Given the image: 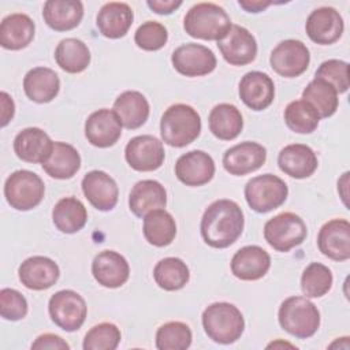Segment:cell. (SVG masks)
<instances>
[{
  "instance_id": "obj_31",
  "label": "cell",
  "mask_w": 350,
  "mask_h": 350,
  "mask_svg": "<svg viewBox=\"0 0 350 350\" xmlns=\"http://www.w3.org/2000/svg\"><path fill=\"white\" fill-rule=\"evenodd\" d=\"M113 112L118 115L122 126L134 130L148 120L149 103L141 92L126 90L115 100Z\"/></svg>"
},
{
  "instance_id": "obj_7",
  "label": "cell",
  "mask_w": 350,
  "mask_h": 350,
  "mask_svg": "<svg viewBox=\"0 0 350 350\" xmlns=\"http://www.w3.org/2000/svg\"><path fill=\"white\" fill-rule=\"evenodd\" d=\"M288 187L286 182L272 174L254 176L245 186L246 202L258 213H267L279 208L286 201Z\"/></svg>"
},
{
  "instance_id": "obj_48",
  "label": "cell",
  "mask_w": 350,
  "mask_h": 350,
  "mask_svg": "<svg viewBox=\"0 0 350 350\" xmlns=\"http://www.w3.org/2000/svg\"><path fill=\"white\" fill-rule=\"evenodd\" d=\"M0 100H1V127H4L8 124V122L12 119L15 113V104L12 97L5 92L0 93Z\"/></svg>"
},
{
  "instance_id": "obj_24",
  "label": "cell",
  "mask_w": 350,
  "mask_h": 350,
  "mask_svg": "<svg viewBox=\"0 0 350 350\" xmlns=\"http://www.w3.org/2000/svg\"><path fill=\"white\" fill-rule=\"evenodd\" d=\"M280 171L295 179H305L317 170L319 160L314 150L304 144H291L284 146L278 156Z\"/></svg>"
},
{
  "instance_id": "obj_16",
  "label": "cell",
  "mask_w": 350,
  "mask_h": 350,
  "mask_svg": "<svg viewBox=\"0 0 350 350\" xmlns=\"http://www.w3.org/2000/svg\"><path fill=\"white\" fill-rule=\"evenodd\" d=\"M345 29L340 14L332 7H320L310 12L306 19L305 30L308 37L320 45L336 42Z\"/></svg>"
},
{
  "instance_id": "obj_22",
  "label": "cell",
  "mask_w": 350,
  "mask_h": 350,
  "mask_svg": "<svg viewBox=\"0 0 350 350\" xmlns=\"http://www.w3.org/2000/svg\"><path fill=\"white\" fill-rule=\"evenodd\" d=\"M239 97L253 111L268 108L275 98V85L271 77L261 71L246 72L239 81Z\"/></svg>"
},
{
  "instance_id": "obj_45",
  "label": "cell",
  "mask_w": 350,
  "mask_h": 350,
  "mask_svg": "<svg viewBox=\"0 0 350 350\" xmlns=\"http://www.w3.org/2000/svg\"><path fill=\"white\" fill-rule=\"evenodd\" d=\"M0 314L4 320L16 321L27 314L26 298L14 288H3L0 291Z\"/></svg>"
},
{
  "instance_id": "obj_21",
  "label": "cell",
  "mask_w": 350,
  "mask_h": 350,
  "mask_svg": "<svg viewBox=\"0 0 350 350\" xmlns=\"http://www.w3.org/2000/svg\"><path fill=\"white\" fill-rule=\"evenodd\" d=\"M21 283L29 290H46L52 287L59 276L57 264L45 256H33L26 258L18 269Z\"/></svg>"
},
{
  "instance_id": "obj_27",
  "label": "cell",
  "mask_w": 350,
  "mask_h": 350,
  "mask_svg": "<svg viewBox=\"0 0 350 350\" xmlns=\"http://www.w3.org/2000/svg\"><path fill=\"white\" fill-rule=\"evenodd\" d=\"M134 12L126 3L111 1L104 4L96 18L100 33L107 38H120L133 25Z\"/></svg>"
},
{
  "instance_id": "obj_23",
  "label": "cell",
  "mask_w": 350,
  "mask_h": 350,
  "mask_svg": "<svg viewBox=\"0 0 350 350\" xmlns=\"http://www.w3.org/2000/svg\"><path fill=\"white\" fill-rule=\"evenodd\" d=\"M53 149L51 137L38 127H27L19 131L14 139L15 154L26 163H45Z\"/></svg>"
},
{
  "instance_id": "obj_35",
  "label": "cell",
  "mask_w": 350,
  "mask_h": 350,
  "mask_svg": "<svg viewBox=\"0 0 350 350\" xmlns=\"http://www.w3.org/2000/svg\"><path fill=\"white\" fill-rule=\"evenodd\" d=\"M144 237L157 247L168 246L176 235V223L171 213L164 209H154L144 217Z\"/></svg>"
},
{
  "instance_id": "obj_11",
  "label": "cell",
  "mask_w": 350,
  "mask_h": 350,
  "mask_svg": "<svg viewBox=\"0 0 350 350\" xmlns=\"http://www.w3.org/2000/svg\"><path fill=\"white\" fill-rule=\"evenodd\" d=\"M171 62L174 68L185 77H202L216 68L215 53L201 44L189 42L178 46Z\"/></svg>"
},
{
  "instance_id": "obj_5",
  "label": "cell",
  "mask_w": 350,
  "mask_h": 350,
  "mask_svg": "<svg viewBox=\"0 0 350 350\" xmlns=\"http://www.w3.org/2000/svg\"><path fill=\"white\" fill-rule=\"evenodd\" d=\"M280 327L290 335L306 339L313 336L320 327V312L306 297L286 298L278 313Z\"/></svg>"
},
{
  "instance_id": "obj_43",
  "label": "cell",
  "mask_w": 350,
  "mask_h": 350,
  "mask_svg": "<svg viewBox=\"0 0 350 350\" xmlns=\"http://www.w3.org/2000/svg\"><path fill=\"white\" fill-rule=\"evenodd\" d=\"M314 78H320L335 88L338 93L347 92L350 86V77H349V64L343 60L329 59L320 64L316 70Z\"/></svg>"
},
{
  "instance_id": "obj_19",
  "label": "cell",
  "mask_w": 350,
  "mask_h": 350,
  "mask_svg": "<svg viewBox=\"0 0 350 350\" xmlns=\"http://www.w3.org/2000/svg\"><path fill=\"white\" fill-rule=\"evenodd\" d=\"M175 175L186 186H202L215 175V161L204 150H190L175 163Z\"/></svg>"
},
{
  "instance_id": "obj_39",
  "label": "cell",
  "mask_w": 350,
  "mask_h": 350,
  "mask_svg": "<svg viewBox=\"0 0 350 350\" xmlns=\"http://www.w3.org/2000/svg\"><path fill=\"white\" fill-rule=\"evenodd\" d=\"M284 122L287 127L298 134L313 133L320 122L316 108L305 100H294L284 109Z\"/></svg>"
},
{
  "instance_id": "obj_6",
  "label": "cell",
  "mask_w": 350,
  "mask_h": 350,
  "mask_svg": "<svg viewBox=\"0 0 350 350\" xmlns=\"http://www.w3.org/2000/svg\"><path fill=\"white\" fill-rule=\"evenodd\" d=\"M45 186L42 179L33 171L18 170L4 183V196L11 208L30 211L44 198Z\"/></svg>"
},
{
  "instance_id": "obj_26",
  "label": "cell",
  "mask_w": 350,
  "mask_h": 350,
  "mask_svg": "<svg viewBox=\"0 0 350 350\" xmlns=\"http://www.w3.org/2000/svg\"><path fill=\"white\" fill-rule=\"evenodd\" d=\"M165 204L167 191L160 182L153 179L137 182L129 196V208L138 217H145L154 209H163Z\"/></svg>"
},
{
  "instance_id": "obj_4",
  "label": "cell",
  "mask_w": 350,
  "mask_h": 350,
  "mask_svg": "<svg viewBox=\"0 0 350 350\" xmlns=\"http://www.w3.org/2000/svg\"><path fill=\"white\" fill-rule=\"evenodd\" d=\"M202 327L213 342L230 345L237 342L243 334L245 320L235 305L215 302L202 312Z\"/></svg>"
},
{
  "instance_id": "obj_34",
  "label": "cell",
  "mask_w": 350,
  "mask_h": 350,
  "mask_svg": "<svg viewBox=\"0 0 350 350\" xmlns=\"http://www.w3.org/2000/svg\"><path fill=\"white\" fill-rule=\"evenodd\" d=\"M55 227L64 234H74L82 230L88 221V212L82 201L77 197L59 200L52 211Z\"/></svg>"
},
{
  "instance_id": "obj_18",
  "label": "cell",
  "mask_w": 350,
  "mask_h": 350,
  "mask_svg": "<svg viewBox=\"0 0 350 350\" xmlns=\"http://www.w3.org/2000/svg\"><path fill=\"white\" fill-rule=\"evenodd\" d=\"M81 186L86 200L98 211H111L118 204V185L113 178L104 171L93 170L88 172L83 176Z\"/></svg>"
},
{
  "instance_id": "obj_13",
  "label": "cell",
  "mask_w": 350,
  "mask_h": 350,
  "mask_svg": "<svg viewBox=\"0 0 350 350\" xmlns=\"http://www.w3.org/2000/svg\"><path fill=\"white\" fill-rule=\"evenodd\" d=\"M223 59L231 66H246L256 59L257 42L243 26L232 25L227 34L217 41Z\"/></svg>"
},
{
  "instance_id": "obj_41",
  "label": "cell",
  "mask_w": 350,
  "mask_h": 350,
  "mask_svg": "<svg viewBox=\"0 0 350 350\" xmlns=\"http://www.w3.org/2000/svg\"><path fill=\"white\" fill-rule=\"evenodd\" d=\"M191 329L182 321H168L156 332V347L159 350H186L191 345Z\"/></svg>"
},
{
  "instance_id": "obj_33",
  "label": "cell",
  "mask_w": 350,
  "mask_h": 350,
  "mask_svg": "<svg viewBox=\"0 0 350 350\" xmlns=\"http://www.w3.org/2000/svg\"><path fill=\"white\" fill-rule=\"evenodd\" d=\"M208 122L211 133L221 141L237 138L243 129L242 113L235 105L228 103L215 105L209 113Z\"/></svg>"
},
{
  "instance_id": "obj_42",
  "label": "cell",
  "mask_w": 350,
  "mask_h": 350,
  "mask_svg": "<svg viewBox=\"0 0 350 350\" xmlns=\"http://www.w3.org/2000/svg\"><path fill=\"white\" fill-rule=\"evenodd\" d=\"M120 338V329L115 324L100 323L86 332L82 346L85 350H115Z\"/></svg>"
},
{
  "instance_id": "obj_47",
  "label": "cell",
  "mask_w": 350,
  "mask_h": 350,
  "mask_svg": "<svg viewBox=\"0 0 350 350\" xmlns=\"http://www.w3.org/2000/svg\"><path fill=\"white\" fill-rule=\"evenodd\" d=\"M148 7L160 15H168L172 14L176 8L182 5L180 0H148Z\"/></svg>"
},
{
  "instance_id": "obj_1",
  "label": "cell",
  "mask_w": 350,
  "mask_h": 350,
  "mask_svg": "<svg viewBox=\"0 0 350 350\" xmlns=\"http://www.w3.org/2000/svg\"><path fill=\"white\" fill-rule=\"evenodd\" d=\"M243 224V212L235 201L227 198L216 200L202 215L201 237L211 247L224 249L241 237Z\"/></svg>"
},
{
  "instance_id": "obj_25",
  "label": "cell",
  "mask_w": 350,
  "mask_h": 350,
  "mask_svg": "<svg viewBox=\"0 0 350 350\" xmlns=\"http://www.w3.org/2000/svg\"><path fill=\"white\" fill-rule=\"evenodd\" d=\"M271 267V257L267 250L257 245L241 247L231 258V272L241 280L261 279Z\"/></svg>"
},
{
  "instance_id": "obj_9",
  "label": "cell",
  "mask_w": 350,
  "mask_h": 350,
  "mask_svg": "<svg viewBox=\"0 0 350 350\" xmlns=\"http://www.w3.org/2000/svg\"><path fill=\"white\" fill-rule=\"evenodd\" d=\"M48 312L52 321L67 332L77 331L85 323L88 306L85 299L72 290L55 293L48 302Z\"/></svg>"
},
{
  "instance_id": "obj_36",
  "label": "cell",
  "mask_w": 350,
  "mask_h": 350,
  "mask_svg": "<svg viewBox=\"0 0 350 350\" xmlns=\"http://www.w3.org/2000/svg\"><path fill=\"white\" fill-rule=\"evenodd\" d=\"M57 66L70 74H78L90 64V51L88 45L78 38H64L55 49Z\"/></svg>"
},
{
  "instance_id": "obj_50",
  "label": "cell",
  "mask_w": 350,
  "mask_h": 350,
  "mask_svg": "<svg viewBox=\"0 0 350 350\" xmlns=\"http://www.w3.org/2000/svg\"><path fill=\"white\" fill-rule=\"evenodd\" d=\"M347 186H349V172H345L342 175V178L338 180V191L345 202L346 206H349V202H347Z\"/></svg>"
},
{
  "instance_id": "obj_12",
  "label": "cell",
  "mask_w": 350,
  "mask_h": 350,
  "mask_svg": "<svg viewBox=\"0 0 350 350\" xmlns=\"http://www.w3.org/2000/svg\"><path fill=\"white\" fill-rule=\"evenodd\" d=\"M164 146L153 135H137L131 138L124 149V157L129 165L141 172L154 171L164 163Z\"/></svg>"
},
{
  "instance_id": "obj_20",
  "label": "cell",
  "mask_w": 350,
  "mask_h": 350,
  "mask_svg": "<svg viewBox=\"0 0 350 350\" xmlns=\"http://www.w3.org/2000/svg\"><path fill=\"white\" fill-rule=\"evenodd\" d=\"M92 273L98 284L107 288H118L127 282L130 267L120 253L103 250L93 258Z\"/></svg>"
},
{
  "instance_id": "obj_15",
  "label": "cell",
  "mask_w": 350,
  "mask_h": 350,
  "mask_svg": "<svg viewBox=\"0 0 350 350\" xmlns=\"http://www.w3.org/2000/svg\"><path fill=\"white\" fill-rule=\"evenodd\" d=\"M319 250L334 261L350 258V223L346 219H332L323 224L317 235Z\"/></svg>"
},
{
  "instance_id": "obj_14",
  "label": "cell",
  "mask_w": 350,
  "mask_h": 350,
  "mask_svg": "<svg viewBox=\"0 0 350 350\" xmlns=\"http://www.w3.org/2000/svg\"><path fill=\"white\" fill-rule=\"evenodd\" d=\"M265 160L267 149L261 144L245 141L224 152L223 167L228 174L242 176L262 167Z\"/></svg>"
},
{
  "instance_id": "obj_10",
  "label": "cell",
  "mask_w": 350,
  "mask_h": 350,
  "mask_svg": "<svg viewBox=\"0 0 350 350\" xmlns=\"http://www.w3.org/2000/svg\"><path fill=\"white\" fill-rule=\"evenodd\" d=\"M309 62V49L299 40H284L279 42L269 56L272 70L284 78L299 77L308 70Z\"/></svg>"
},
{
  "instance_id": "obj_38",
  "label": "cell",
  "mask_w": 350,
  "mask_h": 350,
  "mask_svg": "<svg viewBox=\"0 0 350 350\" xmlns=\"http://www.w3.org/2000/svg\"><path fill=\"white\" fill-rule=\"evenodd\" d=\"M302 100L310 103L316 108L320 118L332 116L339 104L338 92L335 88L320 78H314L306 85L302 92Z\"/></svg>"
},
{
  "instance_id": "obj_29",
  "label": "cell",
  "mask_w": 350,
  "mask_h": 350,
  "mask_svg": "<svg viewBox=\"0 0 350 350\" xmlns=\"http://www.w3.org/2000/svg\"><path fill=\"white\" fill-rule=\"evenodd\" d=\"M34 30L36 25L29 15L10 14L0 23V44L5 49L19 51L31 42Z\"/></svg>"
},
{
  "instance_id": "obj_32",
  "label": "cell",
  "mask_w": 350,
  "mask_h": 350,
  "mask_svg": "<svg viewBox=\"0 0 350 350\" xmlns=\"http://www.w3.org/2000/svg\"><path fill=\"white\" fill-rule=\"evenodd\" d=\"M81 168V156L78 150L66 142H53L51 156L42 163V170L55 179H70Z\"/></svg>"
},
{
  "instance_id": "obj_3",
  "label": "cell",
  "mask_w": 350,
  "mask_h": 350,
  "mask_svg": "<svg viewBox=\"0 0 350 350\" xmlns=\"http://www.w3.org/2000/svg\"><path fill=\"white\" fill-rule=\"evenodd\" d=\"M232 26L228 14L215 3H197L185 15L183 27L193 38L219 41Z\"/></svg>"
},
{
  "instance_id": "obj_30",
  "label": "cell",
  "mask_w": 350,
  "mask_h": 350,
  "mask_svg": "<svg viewBox=\"0 0 350 350\" xmlns=\"http://www.w3.org/2000/svg\"><path fill=\"white\" fill-rule=\"evenodd\" d=\"M23 90L34 103H49L60 90L59 75L48 67H34L23 78Z\"/></svg>"
},
{
  "instance_id": "obj_40",
  "label": "cell",
  "mask_w": 350,
  "mask_h": 350,
  "mask_svg": "<svg viewBox=\"0 0 350 350\" xmlns=\"http://www.w3.org/2000/svg\"><path fill=\"white\" fill-rule=\"evenodd\" d=\"M332 282V272L328 267L320 262H312L302 272L301 290L306 298H320L331 290Z\"/></svg>"
},
{
  "instance_id": "obj_2",
  "label": "cell",
  "mask_w": 350,
  "mask_h": 350,
  "mask_svg": "<svg viewBox=\"0 0 350 350\" xmlns=\"http://www.w3.org/2000/svg\"><path fill=\"white\" fill-rule=\"evenodd\" d=\"M201 133V118L187 104L168 107L160 120L161 139L174 148H183L191 144Z\"/></svg>"
},
{
  "instance_id": "obj_49",
  "label": "cell",
  "mask_w": 350,
  "mask_h": 350,
  "mask_svg": "<svg viewBox=\"0 0 350 350\" xmlns=\"http://www.w3.org/2000/svg\"><path fill=\"white\" fill-rule=\"evenodd\" d=\"M238 4L246 10L247 12H260L265 10L268 5L272 4V1H261V0H239Z\"/></svg>"
},
{
  "instance_id": "obj_8",
  "label": "cell",
  "mask_w": 350,
  "mask_h": 350,
  "mask_svg": "<svg viewBox=\"0 0 350 350\" xmlns=\"http://www.w3.org/2000/svg\"><path fill=\"white\" fill-rule=\"evenodd\" d=\"M306 234V224L293 212L279 213L264 226V238L276 252H288L301 245Z\"/></svg>"
},
{
  "instance_id": "obj_46",
  "label": "cell",
  "mask_w": 350,
  "mask_h": 350,
  "mask_svg": "<svg viewBox=\"0 0 350 350\" xmlns=\"http://www.w3.org/2000/svg\"><path fill=\"white\" fill-rule=\"evenodd\" d=\"M31 349L37 350V349H51V350H68L70 345L60 338L59 335L55 334H42L40 335L33 343H31Z\"/></svg>"
},
{
  "instance_id": "obj_44",
  "label": "cell",
  "mask_w": 350,
  "mask_h": 350,
  "mask_svg": "<svg viewBox=\"0 0 350 350\" xmlns=\"http://www.w3.org/2000/svg\"><path fill=\"white\" fill-rule=\"evenodd\" d=\"M168 40V31L164 25L156 21L144 22L134 34V41L144 51H159Z\"/></svg>"
},
{
  "instance_id": "obj_28",
  "label": "cell",
  "mask_w": 350,
  "mask_h": 350,
  "mask_svg": "<svg viewBox=\"0 0 350 350\" xmlns=\"http://www.w3.org/2000/svg\"><path fill=\"white\" fill-rule=\"evenodd\" d=\"M45 23L56 31L77 27L83 18V4L79 0H48L42 8Z\"/></svg>"
},
{
  "instance_id": "obj_17",
  "label": "cell",
  "mask_w": 350,
  "mask_h": 350,
  "mask_svg": "<svg viewBox=\"0 0 350 350\" xmlns=\"http://www.w3.org/2000/svg\"><path fill=\"white\" fill-rule=\"evenodd\" d=\"M85 135L97 148H109L122 135V123L113 109L101 108L89 115L85 122Z\"/></svg>"
},
{
  "instance_id": "obj_37",
  "label": "cell",
  "mask_w": 350,
  "mask_h": 350,
  "mask_svg": "<svg viewBox=\"0 0 350 350\" xmlns=\"http://www.w3.org/2000/svg\"><path fill=\"white\" fill-rule=\"evenodd\" d=\"M153 278L160 288L176 291L186 286L190 279V271L183 260L178 257H165L156 264Z\"/></svg>"
}]
</instances>
